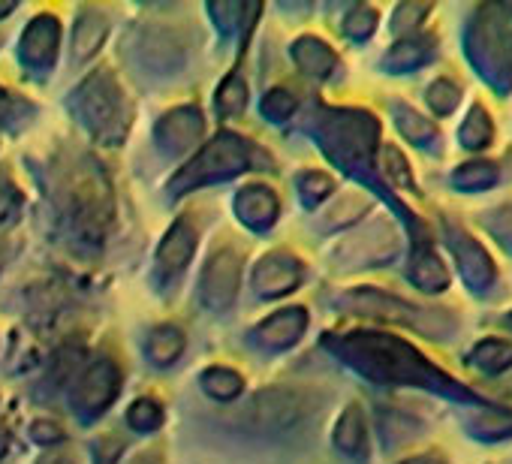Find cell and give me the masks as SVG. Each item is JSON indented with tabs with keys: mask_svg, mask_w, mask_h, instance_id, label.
Masks as SVG:
<instances>
[{
	"mask_svg": "<svg viewBox=\"0 0 512 464\" xmlns=\"http://www.w3.org/2000/svg\"><path fill=\"white\" fill-rule=\"evenodd\" d=\"M464 49L482 82L506 97L512 91V4L476 7L464 34Z\"/></svg>",
	"mask_w": 512,
	"mask_h": 464,
	"instance_id": "cell-3",
	"label": "cell"
},
{
	"mask_svg": "<svg viewBox=\"0 0 512 464\" xmlns=\"http://www.w3.org/2000/svg\"><path fill=\"white\" fill-rule=\"evenodd\" d=\"M410 281L425 293H443L449 287V272H446L443 260L434 254L431 242L413 248V254H410Z\"/></svg>",
	"mask_w": 512,
	"mask_h": 464,
	"instance_id": "cell-22",
	"label": "cell"
},
{
	"mask_svg": "<svg viewBox=\"0 0 512 464\" xmlns=\"http://www.w3.org/2000/svg\"><path fill=\"white\" fill-rule=\"evenodd\" d=\"M61 43V28L55 16H37L22 34V64L31 73H49Z\"/></svg>",
	"mask_w": 512,
	"mask_h": 464,
	"instance_id": "cell-14",
	"label": "cell"
},
{
	"mask_svg": "<svg viewBox=\"0 0 512 464\" xmlns=\"http://www.w3.org/2000/svg\"><path fill=\"white\" fill-rule=\"evenodd\" d=\"M434 55H437V49H434L431 37H407L383 55L380 67L392 76H404V73H413V70L431 64Z\"/></svg>",
	"mask_w": 512,
	"mask_h": 464,
	"instance_id": "cell-20",
	"label": "cell"
},
{
	"mask_svg": "<svg viewBox=\"0 0 512 464\" xmlns=\"http://www.w3.org/2000/svg\"><path fill=\"white\" fill-rule=\"evenodd\" d=\"M244 106H247V85L238 73H229L223 79V85L217 88V115L232 118V115L244 112Z\"/></svg>",
	"mask_w": 512,
	"mask_h": 464,
	"instance_id": "cell-32",
	"label": "cell"
},
{
	"mask_svg": "<svg viewBox=\"0 0 512 464\" xmlns=\"http://www.w3.org/2000/svg\"><path fill=\"white\" fill-rule=\"evenodd\" d=\"M395 254H398V236L386 220H374L362 226L353 239H347L338 248V260L347 263L350 269H374L395 260Z\"/></svg>",
	"mask_w": 512,
	"mask_h": 464,
	"instance_id": "cell-11",
	"label": "cell"
},
{
	"mask_svg": "<svg viewBox=\"0 0 512 464\" xmlns=\"http://www.w3.org/2000/svg\"><path fill=\"white\" fill-rule=\"evenodd\" d=\"M127 425H130L133 431H142V434L157 431V428L163 425V410H160V404H157L154 398H139V401H133L130 410H127Z\"/></svg>",
	"mask_w": 512,
	"mask_h": 464,
	"instance_id": "cell-34",
	"label": "cell"
},
{
	"mask_svg": "<svg viewBox=\"0 0 512 464\" xmlns=\"http://www.w3.org/2000/svg\"><path fill=\"white\" fill-rule=\"evenodd\" d=\"M296 187H299V196H302V202H305L308 208H314L317 202L329 199V193L335 190V181H332L326 172H317V169H311V172H302V175L296 178Z\"/></svg>",
	"mask_w": 512,
	"mask_h": 464,
	"instance_id": "cell-33",
	"label": "cell"
},
{
	"mask_svg": "<svg viewBox=\"0 0 512 464\" xmlns=\"http://www.w3.org/2000/svg\"><path fill=\"white\" fill-rule=\"evenodd\" d=\"M235 214L253 232H266L275 226V220L281 214V202H278L275 190H269L266 184H247L235 196Z\"/></svg>",
	"mask_w": 512,
	"mask_h": 464,
	"instance_id": "cell-17",
	"label": "cell"
},
{
	"mask_svg": "<svg viewBox=\"0 0 512 464\" xmlns=\"http://www.w3.org/2000/svg\"><path fill=\"white\" fill-rule=\"evenodd\" d=\"M470 362L485 371V374H500L506 368H512V341L503 338H482L473 350H470Z\"/></svg>",
	"mask_w": 512,
	"mask_h": 464,
	"instance_id": "cell-28",
	"label": "cell"
},
{
	"mask_svg": "<svg viewBox=\"0 0 512 464\" xmlns=\"http://www.w3.org/2000/svg\"><path fill=\"white\" fill-rule=\"evenodd\" d=\"M22 205V196H19V187L10 181V175L0 172V223L10 220Z\"/></svg>",
	"mask_w": 512,
	"mask_h": 464,
	"instance_id": "cell-40",
	"label": "cell"
},
{
	"mask_svg": "<svg viewBox=\"0 0 512 464\" xmlns=\"http://www.w3.org/2000/svg\"><path fill=\"white\" fill-rule=\"evenodd\" d=\"M335 305L341 311L353 314V317H371V320L407 326V329H413L419 335H428L431 341H446L458 329L455 320L446 317V311H428V308H419V305H413L407 299H398V296L374 290V287L350 290Z\"/></svg>",
	"mask_w": 512,
	"mask_h": 464,
	"instance_id": "cell-5",
	"label": "cell"
},
{
	"mask_svg": "<svg viewBox=\"0 0 512 464\" xmlns=\"http://www.w3.org/2000/svg\"><path fill=\"white\" fill-rule=\"evenodd\" d=\"M296 112V97L284 88H275L263 97V115L275 124H284Z\"/></svg>",
	"mask_w": 512,
	"mask_h": 464,
	"instance_id": "cell-39",
	"label": "cell"
},
{
	"mask_svg": "<svg viewBox=\"0 0 512 464\" xmlns=\"http://www.w3.org/2000/svg\"><path fill=\"white\" fill-rule=\"evenodd\" d=\"M326 347L353 371L362 377L383 383V386H416L425 392H434L449 401L464 404H482L476 392H470L464 383L440 371L431 359H425L413 344L380 335V332H350V335H329Z\"/></svg>",
	"mask_w": 512,
	"mask_h": 464,
	"instance_id": "cell-1",
	"label": "cell"
},
{
	"mask_svg": "<svg viewBox=\"0 0 512 464\" xmlns=\"http://www.w3.org/2000/svg\"><path fill=\"white\" fill-rule=\"evenodd\" d=\"M392 115H395V127L401 130V136L407 142H413L416 148H428V151L437 148L440 133H437V127L425 115H419L407 103H392Z\"/></svg>",
	"mask_w": 512,
	"mask_h": 464,
	"instance_id": "cell-25",
	"label": "cell"
},
{
	"mask_svg": "<svg viewBox=\"0 0 512 464\" xmlns=\"http://www.w3.org/2000/svg\"><path fill=\"white\" fill-rule=\"evenodd\" d=\"M181 350H184V332L178 326H157V329H151V335L145 341V356L157 368L172 365L181 356Z\"/></svg>",
	"mask_w": 512,
	"mask_h": 464,
	"instance_id": "cell-27",
	"label": "cell"
},
{
	"mask_svg": "<svg viewBox=\"0 0 512 464\" xmlns=\"http://www.w3.org/2000/svg\"><path fill=\"white\" fill-rule=\"evenodd\" d=\"M443 236H446V245L461 269V278L464 284L470 287V293H488L497 272H494V263L488 257V251L470 236V232H464L455 220L443 217Z\"/></svg>",
	"mask_w": 512,
	"mask_h": 464,
	"instance_id": "cell-10",
	"label": "cell"
},
{
	"mask_svg": "<svg viewBox=\"0 0 512 464\" xmlns=\"http://www.w3.org/2000/svg\"><path fill=\"white\" fill-rule=\"evenodd\" d=\"M305 278V269L302 263L293 257V254H284V251H275L269 257L260 260V266L253 269V290L266 296V299H278V296H287L293 293Z\"/></svg>",
	"mask_w": 512,
	"mask_h": 464,
	"instance_id": "cell-13",
	"label": "cell"
},
{
	"mask_svg": "<svg viewBox=\"0 0 512 464\" xmlns=\"http://www.w3.org/2000/svg\"><path fill=\"white\" fill-rule=\"evenodd\" d=\"M130 464H163V458H160V452L151 449V452H139Z\"/></svg>",
	"mask_w": 512,
	"mask_h": 464,
	"instance_id": "cell-45",
	"label": "cell"
},
{
	"mask_svg": "<svg viewBox=\"0 0 512 464\" xmlns=\"http://www.w3.org/2000/svg\"><path fill=\"white\" fill-rule=\"evenodd\" d=\"M293 61L296 67L311 79H329L338 70V55L317 37H302L293 43Z\"/></svg>",
	"mask_w": 512,
	"mask_h": 464,
	"instance_id": "cell-23",
	"label": "cell"
},
{
	"mask_svg": "<svg viewBox=\"0 0 512 464\" xmlns=\"http://www.w3.org/2000/svg\"><path fill=\"white\" fill-rule=\"evenodd\" d=\"M485 229L512 254V202L494 208L491 214H485Z\"/></svg>",
	"mask_w": 512,
	"mask_h": 464,
	"instance_id": "cell-38",
	"label": "cell"
},
{
	"mask_svg": "<svg viewBox=\"0 0 512 464\" xmlns=\"http://www.w3.org/2000/svg\"><path fill=\"white\" fill-rule=\"evenodd\" d=\"M202 136V115L196 106H178L172 112H166L157 124V145L166 154H184L190 151Z\"/></svg>",
	"mask_w": 512,
	"mask_h": 464,
	"instance_id": "cell-15",
	"label": "cell"
},
{
	"mask_svg": "<svg viewBox=\"0 0 512 464\" xmlns=\"http://www.w3.org/2000/svg\"><path fill=\"white\" fill-rule=\"evenodd\" d=\"M317 410V398L290 386H269L250 395L235 413V425L250 434H284Z\"/></svg>",
	"mask_w": 512,
	"mask_h": 464,
	"instance_id": "cell-8",
	"label": "cell"
},
{
	"mask_svg": "<svg viewBox=\"0 0 512 464\" xmlns=\"http://www.w3.org/2000/svg\"><path fill=\"white\" fill-rule=\"evenodd\" d=\"M425 100H428V106H431L437 115H452L455 106L461 103V88H458L455 82H449V79H437V82L428 88Z\"/></svg>",
	"mask_w": 512,
	"mask_h": 464,
	"instance_id": "cell-35",
	"label": "cell"
},
{
	"mask_svg": "<svg viewBox=\"0 0 512 464\" xmlns=\"http://www.w3.org/2000/svg\"><path fill=\"white\" fill-rule=\"evenodd\" d=\"M491 136H494V124H491L488 112H485L482 106H473V109L467 112L461 130H458V142H461L467 151H479V148H485V145L491 142Z\"/></svg>",
	"mask_w": 512,
	"mask_h": 464,
	"instance_id": "cell-31",
	"label": "cell"
},
{
	"mask_svg": "<svg viewBox=\"0 0 512 464\" xmlns=\"http://www.w3.org/2000/svg\"><path fill=\"white\" fill-rule=\"evenodd\" d=\"M73 109L85 130L106 145H118L130 127V109L118 79L109 70L91 73L73 94Z\"/></svg>",
	"mask_w": 512,
	"mask_h": 464,
	"instance_id": "cell-7",
	"label": "cell"
},
{
	"mask_svg": "<svg viewBox=\"0 0 512 464\" xmlns=\"http://www.w3.org/2000/svg\"><path fill=\"white\" fill-rule=\"evenodd\" d=\"M332 440H335V449H338L341 455H347V458L362 461V458L368 455V425H365V413H362L359 404H350V407L341 413Z\"/></svg>",
	"mask_w": 512,
	"mask_h": 464,
	"instance_id": "cell-21",
	"label": "cell"
},
{
	"mask_svg": "<svg viewBox=\"0 0 512 464\" xmlns=\"http://www.w3.org/2000/svg\"><path fill=\"white\" fill-rule=\"evenodd\" d=\"M64 217L79 245L97 248L112 220V190L91 163H76L64 181Z\"/></svg>",
	"mask_w": 512,
	"mask_h": 464,
	"instance_id": "cell-4",
	"label": "cell"
},
{
	"mask_svg": "<svg viewBox=\"0 0 512 464\" xmlns=\"http://www.w3.org/2000/svg\"><path fill=\"white\" fill-rule=\"evenodd\" d=\"M305 329H308L305 308H287V311H278L275 317H269V320H263L260 326H256L253 341H260L269 350H287L305 335Z\"/></svg>",
	"mask_w": 512,
	"mask_h": 464,
	"instance_id": "cell-18",
	"label": "cell"
},
{
	"mask_svg": "<svg viewBox=\"0 0 512 464\" xmlns=\"http://www.w3.org/2000/svg\"><path fill=\"white\" fill-rule=\"evenodd\" d=\"M377 31V10L371 7H353L350 16L344 19V34L356 43H365Z\"/></svg>",
	"mask_w": 512,
	"mask_h": 464,
	"instance_id": "cell-36",
	"label": "cell"
},
{
	"mask_svg": "<svg viewBox=\"0 0 512 464\" xmlns=\"http://www.w3.org/2000/svg\"><path fill=\"white\" fill-rule=\"evenodd\" d=\"M428 16V7H419V4H401L395 10V34H407L413 31L416 25H422V19Z\"/></svg>",
	"mask_w": 512,
	"mask_h": 464,
	"instance_id": "cell-41",
	"label": "cell"
},
{
	"mask_svg": "<svg viewBox=\"0 0 512 464\" xmlns=\"http://www.w3.org/2000/svg\"><path fill=\"white\" fill-rule=\"evenodd\" d=\"M118 386H121V368L112 359L91 362L73 386V395H70L73 413L82 422H94L97 416L109 410V404L118 395Z\"/></svg>",
	"mask_w": 512,
	"mask_h": 464,
	"instance_id": "cell-9",
	"label": "cell"
},
{
	"mask_svg": "<svg viewBox=\"0 0 512 464\" xmlns=\"http://www.w3.org/2000/svg\"><path fill=\"white\" fill-rule=\"evenodd\" d=\"M205 395L217 398V401H232L244 392V380L232 371V368H223V365H214L208 371H202L199 377Z\"/></svg>",
	"mask_w": 512,
	"mask_h": 464,
	"instance_id": "cell-30",
	"label": "cell"
},
{
	"mask_svg": "<svg viewBox=\"0 0 512 464\" xmlns=\"http://www.w3.org/2000/svg\"><path fill=\"white\" fill-rule=\"evenodd\" d=\"M238 284H241V260L235 251L223 248L208 260L199 278V302L208 311H226L238 296Z\"/></svg>",
	"mask_w": 512,
	"mask_h": 464,
	"instance_id": "cell-12",
	"label": "cell"
},
{
	"mask_svg": "<svg viewBox=\"0 0 512 464\" xmlns=\"http://www.w3.org/2000/svg\"><path fill=\"white\" fill-rule=\"evenodd\" d=\"M260 163H269V157L253 142H247L235 133H220L202 151H196V157L169 181V190H172V196H181L193 187L226 181L238 172L260 166Z\"/></svg>",
	"mask_w": 512,
	"mask_h": 464,
	"instance_id": "cell-6",
	"label": "cell"
},
{
	"mask_svg": "<svg viewBox=\"0 0 512 464\" xmlns=\"http://www.w3.org/2000/svg\"><path fill=\"white\" fill-rule=\"evenodd\" d=\"M7 443H10V425L4 419V410H0V455L7 452Z\"/></svg>",
	"mask_w": 512,
	"mask_h": 464,
	"instance_id": "cell-44",
	"label": "cell"
},
{
	"mask_svg": "<svg viewBox=\"0 0 512 464\" xmlns=\"http://www.w3.org/2000/svg\"><path fill=\"white\" fill-rule=\"evenodd\" d=\"M109 34V22L103 13L97 10H85L79 16L76 34H73V61H88L91 55H97V49L103 46Z\"/></svg>",
	"mask_w": 512,
	"mask_h": 464,
	"instance_id": "cell-26",
	"label": "cell"
},
{
	"mask_svg": "<svg viewBox=\"0 0 512 464\" xmlns=\"http://www.w3.org/2000/svg\"><path fill=\"white\" fill-rule=\"evenodd\" d=\"M31 434H34V440H40V443H58V440L64 437V431H61L55 422H34Z\"/></svg>",
	"mask_w": 512,
	"mask_h": 464,
	"instance_id": "cell-42",
	"label": "cell"
},
{
	"mask_svg": "<svg viewBox=\"0 0 512 464\" xmlns=\"http://www.w3.org/2000/svg\"><path fill=\"white\" fill-rule=\"evenodd\" d=\"M401 464H446V458H443V455H437V452H428V455L407 458V461H401Z\"/></svg>",
	"mask_w": 512,
	"mask_h": 464,
	"instance_id": "cell-43",
	"label": "cell"
},
{
	"mask_svg": "<svg viewBox=\"0 0 512 464\" xmlns=\"http://www.w3.org/2000/svg\"><path fill=\"white\" fill-rule=\"evenodd\" d=\"M193 251H196V226L187 217H181L172 223V229L166 232V239L157 251V275L163 281L178 278L190 266Z\"/></svg>",
	"mask_w": 512,
	"mask_h": 464,
	"instance_id": "cell-16",
	"label": "cell"
},
{
	"mask_svg": "<svg viewBox=\"0 0 512 464\" xmlns=\"http://www.w3.org/2000/svg\"><path fill=\"white\" fill-rule=\"evenodd\" d=\"M506 323H509V326H512V314H509V317H506Z\"/></svg>",
	"mask_w": 512,
	"mask_h": 464,
	"instance_id": "cell-49",
	"label": "cell"
},
{
	"mask_svg": "<svg viewBox=\"0 0 512 464\" xmlns=\"http://www.w3.org/2000/svg\"><path fill=\"white\" fill-rule=\"evenodd\" d=\"M383 175H386L395 187H407V190H413L410 166H407L404 154H401L395 145H386V148H383Z\"/></svg>",
	"mask_w": 512,
	"mask_h": 464,
	"instance_id": "cell-37",
	"label": "cell"
},
{
	"mask_svg": "<svg viewBox=\"0 0 512 464\" xmlns=\"http://www.w3.org/2000/svg\"><path fill=\"white\" fill-rule=\"evenodd\" d=\"M467 431L476 440H506L512 437V410L503 407H488L479 404L470 416H467Z\"/></svg>",
	"mask_w": 512,
	"mask_h": 464,
	"instance_id": "cell-24",
	"label": "cell"
},
{
	"mask_svg": "<svg viewBox=\"0 0 512 464\" xmlns=\"http://www.w3.org/2000/svg\"><path fill=\"white\" fill-rule=\"evenodd\" d=\"M317 139L323 154L341 166L347 175L359 178L362 184H368L371 190H377L383 199L392 202L395 211L404 214L407 226L416 232L419 223L413 220V214L389 196V190L383 187V178L377 172V139H380V124L374 121V115L362 112V109H326L317 121Z\"/></svg>",
	"mask_w": 512,
	"mask_h": 464,
	"instance_id": "cell-2",
	"label": "cell"
},
{
	"mask_svg": "<svg viewBox=\"0 0 512 464\" xmlns=\"http://www.w3.org/2000/svg\"><path fill=\"white\" fill-rule=\"evenodd\" d=\"M13 10H16L13 4H0V19H4V16H10Z\"/></svg>",
	"mask_w": 512,
	"mask_h": 464,
	"instance_id": "cell-47",
	"label": "cell"
},
{
	"mask_svg": "<svg viewBox=\"0 0 512 464\" xmlns=\"http://www.w3.org/2000/svg\"><path fill=\"white\" fill-rule=\"evenodd\" d=\"M37 464H76L70 455H64V452H52V455H43Z\"/></svg>",
	"mask_w": 512,
	"mask_h": 464,
	"instance_id": "cell-46",
	"label": "cell"
},
{
	"mask_svg": "<svg viewBox=\"0 0 512 464\" xmlns=\"http://www.w3.org/2000/svg\"><path fill=\"white\" fill-rule=\"evenodd\" d=\"M449 184L461 193H479V190H488L497 184V166L494 163H485V160H476V163H464L458 166L452 175H449Z\"/></svg>",
	"mask_w": 512,
	"mask_h": 464,
	"instance_id": "cell-29",
	"label": "cell"
},
{
	"mask_svg": "<svg viewBox=\"0 0 512 464\" xmlns=\"http://www.w3.org/2000/svg\"><path fill=\"white\" fill-rule=\"evenodd\" d=\"M136 49H139V58L145 67L151 70H178L181 67V58H184V43L169 34V31H145L139 40H136Z\"/></svg>",
	"mask_w": 512,
	"mask_h": 464,
	"instance_id": "cell-19",
	"label": "cell"
},
{
	"mask_svg": "<svg viewBox=\"0 0 512 464\" xmlns=\"http://www.w3.org/2000/svg\"><path fill=\"white\" fill-rule=\"evenodd\" d=\"M4 260H7V254H4V248H0V266H4Z\"/></svg>",
	"mask_w": 512,
	"mask_h": 464,
	"instance_id": "cell-48",
	"label": "cell"
}]
</instances>
